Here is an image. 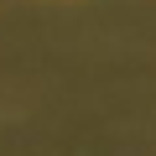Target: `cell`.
<instances>
[]
</instances>
